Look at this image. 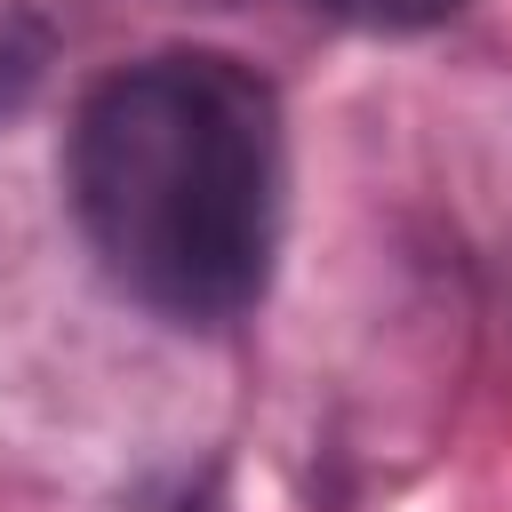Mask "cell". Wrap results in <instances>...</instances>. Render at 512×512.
<instances>
[{
	"instance_id": "cell-1",
	"label": "cell",
	"mask_w": 512,
	"mask_h": 512,
	"mask_svg": "<svg viewBox=\"0 0 512 512\" xmlns=\"http://www.w3.org/2000/svg\"><path fill=\"white\" fill-rule=\"evenodd\" d=\"M72 224L96 264L160 320H240L280 248V96L224 48L112 64L64 136Z\"/></svg>"
},
{
	"instance_id": "cell-3",
	"label": "cell",
	"mask_w": 512,
	"mask_h": 512,
	"mask_svg": "<svg viewBox=\"0 0 512 512\" xmlns=\"http://www.w3.org/2000/svg\"><path fill=\"white\" fill-rule=\"evenodd\" d=\"M40 32L24 24V16H0V112H16L24 96H32V80H40Z\"/></svg>"
},
{
	"instance_id": "cell-2",
	"label": "cell",
	"mask_w": 512,
	"mask_h": 512,
	"mask_svg": "<svg viewBox=\"0 0 512 512\" xmlns=\"http://www.w3.org/2000/svg\"><path fill=\"white\" fill-rule=\"evenodd\" d=\"M304 8H320L352 32H432V24L464 16L472 0H304Z\"/></svg>"
}]
</instances>
